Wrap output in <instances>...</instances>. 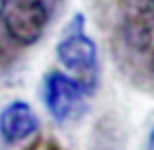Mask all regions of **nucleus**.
<instances>
[{"label": "nucleus", "mask_w": 154, "mask_h": 150, "mask_svg": "<svg viewBox=\"0 0 154 150\" xmlns=\"http://www.w3.org/2000/svg\"><path fill=\"white\" fill-rule=\"evenodd\" d=\"M10 64H12V57H10V53H8L6 47L0 45V70H4V68L10 66Z\"/></svg>", "instance_id": "423d86ee"}, {"label": "nucleus", "mask_w": 154, "mask_h": 150, "mask_svg": "<svg viewBox=\"0 0 154 150\" xmlns=\"http://www.w3.org/2000/svg\"><path fill=\"white\" fill-rule=\"evenodd\" d=\"M92 90L80 80L63 72H51L43 82V101L51 117L59 125H68L82 119L88 109V98Z\"/></svg>", "instance_id": "20e7f679"}, {"label": "nucleus", "mask_w": 154, "mask_h": 150, "mask_svg": "<svg viewBox=\"0 0 154 150\" xmlns=\"http://www.w3.org/2000/svg\"><path fill=\"white\" fill-rule=\"evenodd\" d=\"M154 12L148 2H135L125 8L113 33L115 59L127 72H137L152 49Z\"/></svg>", "instance_id": "f257e3e1"}, {"label": "nucleus", "mask_w": 154, "mask_h": 150, "mask_svg": "<svg viewBox=\"0 0 154 150\" xmlns=\"http://www.w3.org/2000/svg\"><path fill=\"white\" fill-rule=\"evenodd\" d=\"M63 0H0V22L8 37L22 47L43 37Z\"/></svg>", "instance_id": "f03ea898"}, {"label": "nucleus", "mask_w": 154, "mask_h": 150, "mask_svg": "<svg viewBox=\"0 0 154 150\" xmlns=\"http://www.w3.org/2000/svg\"><path fill=\"white\" fill-rule=\"evenodd\" d=\"M146 150H154V125L148 133V140H146Z\"/></svg>", "instance_id": "0eeeda50"}, {"label": "nucleus", "mask_w": 154, "mask_h": 150, "mask_svg": "<svg viewBox=\"0 0 154 150\" xmlns=\"http://www.w3.org/2000/svg\"><path fill=\"white\" fill-rule=\"evenodd\" d=\"M45 150H64V148H63V146H59L55 140H49V142H47V146H45Z\"/></svg>", "instance_id": "6e6552de"}, {"label": "nucleus", "mask_w": 154, "mask_h": 150, "mask_svg": "<svg viewBox=\"0 0 154 150\" xmlns=\"http://www.w3.org/2000/svg\"><path fill=\"white\" fill-rule=\"evenodd\" d=\"M150 72H152V78H154V53H152V59H150Z\"/></svg>", "instance_id": "1a4fd4ad"}, {"label": "nucleus", "mask_w": 154, "mask_h": 150, "mask_svg": "<svg viewBox=\"0 0 154 150\" xmlns=\"http://www.w3.org/2000/svg\"><path fill=\"white\" fill-rule=\"evenodd\" d=\"M86 22L82 14H76L64 27L63 37L57 43V59L72 78L80 80L92 92L98 82V47L94 39L86 33Z\"/></svg>", "instance_id": "7ed1b4c3"}, {"label": "nucleus", "mask_w": 154, "mask_h": 150, "mask_svg": "<svg viewBox=\"0 0 154 150\" xmlns=\"http://www.w3.org/2000/svg\"><path fill=\"white\" fill-rule=\"evenodd\" d=\"M146 2H148V6L152 8V12H154V0H146Z\"/></svg>", "instance_id": "9d476101"}, {"label": "nucleus", "mask_w": 154, "mask_h": 150, "mask_svg": "<svg viewBox=\"0 0 154 150\" xmlns=\"http://www.w3.org/2000/svg\"><path fill=\"white\" fill-rule=\"evenodd\" d=\"M37 129L39 119L26 101H12L0 113V136L10 144L27 140L37 133Z\"/></svg>", "instance_id": "39448f33"}]
</instances>
